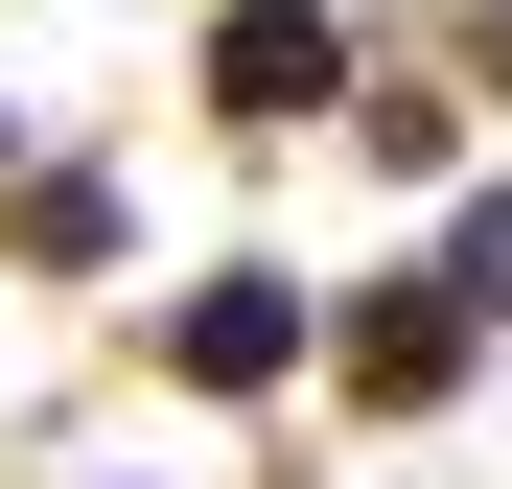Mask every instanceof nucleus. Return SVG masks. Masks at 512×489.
<instances>
[{
    "label": "nucleus",
    "instance_id": "nucleus-4",
    "mask_svg": "<svg viewBox=\"0 0 512 489\" xmlns=\"http://www.w3.org/2000/svg\"><path fill=\"white\" fill-rule=\"evenodd\" d=\"M24 257H47V280H117V187H94V163H47V187H24Z\"/></svg>",
    "mask_w": 512,
    "mask_h": 489
},
{
    "label": "nucleus",
    "instance_id": "nucleus-2",
    "mask_svg": "<svg viewBox=\"0 0 512 489\" xmlns=\"http://www.w3.org/2000/svg\"><path fill=\"white\" fill-rule=\"evenodd\" d=\"M326 373H350L373 420H443V396L489 373V303H466L443 257H419V280H373V303H326Z\"/></svg>",
    "mask_w": 512,
    "mask_h": 489
},
{
    "label": "nucleus",
    "instance_id": "nucleus-1",
    "mask_svg": "<svg viewBox=\"0 0 512 489\" xmlns=\"http://www.w3.org/2000/svg\"><path fill=\"white\" fill-rule=\"evenodd\" d=\"M140 350L187 373V396H280V373H326V303H303L280 257H210L187 303H140Z\"/></svg>",
    "mask_w": 512,
    "mask_h": 489
},
{
    "label": "nucleus",
    "instance_id": "nucleus-6",
    "mask_svg": "<svg viewBox=\"0 0 512 489\" xmlns=\"http://www.w3.org/2000/svg\"><path fill=\"white\" fill-rule=\"evenodd\" d=\"M489 70H512V0H489Z\"/></svg>",
    "mask_w": 512,
    "mask_h": 489
},
{
    "label": "nucleus",
    "instance_id": "nucleus-3",
    "mask_svg": "<svg viewBox=\"0 0 512 489\" xmlns=\"http://www.w3.org/2000/svg\"><path fill=\"white\" fill-rule=\"evenodd\" d=\"M210 117H233V140L350 117V24H326V0H233V24H210Z\"/></svg>",
    "mask_w": 512,
    "mask_h": 489
},
{
    "label": "nucleus",
    "instance_id": "nucleus-5",
    "mask_svg": "<svg viewBox=\"0 0 512 489\" xmlns=\"http://www.w3.org/2000/svg\"><path fill=\"white\" fill-rule=\"evenodd\" d=\"M443 280H466V303L512 326V187H466V233H443Z\"/></svg>",
    "mask_w": 512,
    "mask_h": 489
},
{
    "label": "nucleus",
    "instance_id": "nucleus-7",
    "mask_svg": "<svg viewBox=\"0 0 512 489\" xmlns=\"http://www.w3.org/2000/svg\"><path fill=\"white\" fill-rule=\"evenodd\" d=\"M0 163H24V117H0Z\"/></svg>",
    "mask_w": 512,
    "mask_h": 489
}]
</instances>
